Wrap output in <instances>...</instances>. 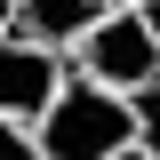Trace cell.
Returning <instances> with one entry per match:
<instances>
[{
  "mask_svg": "<svg viewBox=\"0 0 160 160\" xmlns=\"http://www.w3.org/2000/svg\"><path fill=\"white\" fill-rule=\"evenodd\" d=\"M0 160H40L32 152V128H8V120H0Z\"/></svg>",
  "mask_w": 160,
  "mask_h": 160,
  "instance_id": "5b68a950",
  "label": "cell"
},
{
  "mask_svg": "<svg viewBox=\"0 0 160 160\" xmlns=\"http://www.w3.org/2000/svg\"><path fill=\"white\" fill-rule=\"evenodd\" d=\"M56 80H64V56L0 32V120H8V128H32L40 104L56 96Z\"/></svg>",
  "mask_w": 160,
  "mask_h": 160,
  "instance_id": "3957f363",
  "label": "cell"
},
{
  "mask_svg": "<svg viewBox=\"0 0 160 160\" xmlns=\"http://www.w3.org/2000/svg\"><path fill=\"white\" fill-rule=\"evenodd\" d=\"M0 32H8V16H0Z\"/></svg>",
  "mask_w": 160,
  "mask_h": 160,
  "instance_id": "52a82bcc",
  "label": "cell"
},
{
  "mask_svg": "<svg viewBox=\"0 0 160 160\" xmlns=\"http://www.w3.org/2000/svg\"><path fill=\"white\" fill-rule=\"evenodd\" d=\"M104 8H112V0H0L8 40H32V48H48V56H64Z\"/></svg>",
  "mask_w": 160,
  "mask_h": 160,
  "instance_id": "277c9868",
  "label": "cell"
},
{
  "mask_svg": "<svg viewBox=\"0 0 160 160\" xmlns=\"http://www.w3.org/2000/svg\"><path fill=\"white\" fill-rule=\"evenodd\" d=\"M112 160H152V144H128V152H112Z\"/></svg>",
  "mask_w": 160,
  "mask_h": 160,
  "instance_id": "8992f818",
  "label": "cell"
},
{
  "mask_svg": "<svg viewBox=\"0 0 160 160\" xmlns=\"http://www.w3.org/2000/svg\"><path fill=\"white\" fill-rule=\"evenodd\" d=\"M144 104H152V96H144ZM144 104L104 96V88H88L80 72H64L56 96L40 104V120H32V152L40 160H112V152H128V144H152Z\"/></svg>",
  "mask_w": 160,
  "mask_h": 160,
  "instance_id": "6da1fadb",
  "label": "cell"
},
{
  "mask_svg": "<svg viewBox=\"0 0 160 160\" xmlns=\"http://www.w3.org/2000/svg\"><path fill=\"white\" fill-rule=\"evenodd\" d=\"M136 8H152V0H136Z\"/></svg>",
  "mask_w": 160,
  "mask_h": 160,
  "instance_id": "ba28073f",
  "label": "cell"
},
{
  "mask_svg": "<svg viewBox=\"0 0 160 160\" xmlns=\"http://www.w3.org/2000/svg\"><path fill=\"white\" fill-rule=\"evenodd\" d=\"M64 72H80L88 88H104V96L144 104V96L160 88V24H152V8L112 0L104 16L64 48Z\"/></svg>",
  "mask_w": 160,
  "mask_h": 160,
  "instance_id": "7a4b0ae2",
  "label": "cell"
}]
</instances>
